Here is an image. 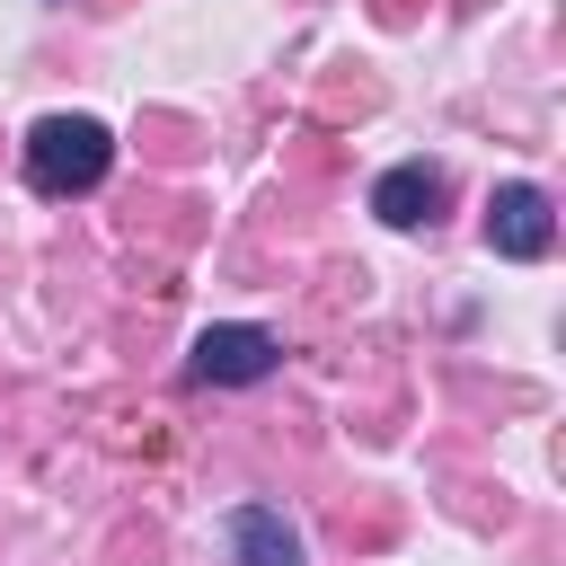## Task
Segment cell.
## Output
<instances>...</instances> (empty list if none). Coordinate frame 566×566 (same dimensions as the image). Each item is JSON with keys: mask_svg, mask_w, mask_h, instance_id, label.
I'll use <instances>...</instances> for the list:
<instances>
[{"mask_svg": "<svg viewBox=\"0 0 566 566\" xmlns=\"http://www.w3.org/2000/svg\"><path fill=\"white\" fill-rule=\"evenodd\" d=\"M442 195H451V186H442L433 159H398V168L371 177V212H380L389 230H424V221L442 212Z\"/></svg>", "mask_w": 566, "mask_h": 566, "instance_id": "277c9868", "label": "cell"}, {"mask_svg": "<svg viewBox=\"0 0 566 566\" xmlns=\"http://www.w3.org/2000/svg\"><path fill=\"white\" fill-rule=\"evenodd\" d=\"M115 168V133L97 115H44L27 133V186L35 195H88Z\"/></svg>", "mask_w": 566, "mask_h": 566, "instance_id": "6da1fadb", "label": "cell"}, {"mask_svg": "<svg viewBox=\"0 0 566 566\" xmlns=\"http://www.w3.org/2000/svg\"><path fill=\"white\" fill-rule=\"evenodd\" d=\"M486 248L513 256V265H539V256L557 248V212H548V195H539L531 177H513V186L486 195Z\"/></svg>", "mask_w": 566, "mask_h": 566, "instance_id": "7a4b0ae2", "label": "cell"}, {"mask_svg": "<svg viewBox=\"0 0 566 566\" xmlns=\"http://www.w3.org/2000/svg\"><path fill=\"white\" fill-rule=\"evenodd\" d=\"M230 557L239 566H301V531L274 504H239L230 513Z\"/></svg>", "mask_w": 566, "mask_h": 566, "instance_id": "5b68a950", "label": "cell"}, {"mask_svg": "<svg viewBox=\"0 0 566 566\" xmlns=\"http://www.w3.org/2000/svg\"><path fill=\"white\" fill-rule=\"evenodd\" d=\"M274 363H283V345H274L265 327H248V318L203 327V336H195V354H186V371H195L203 389H248V380H265Z\"/></svg>", "mask_w": 566, "mask_h": 566, "instance_id": "3957f363", "label": "cell"}]
</instances>
